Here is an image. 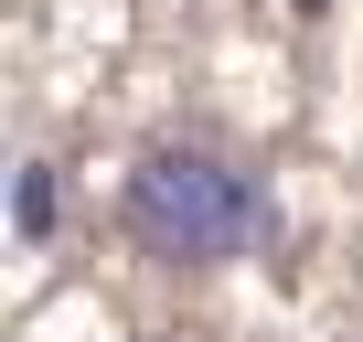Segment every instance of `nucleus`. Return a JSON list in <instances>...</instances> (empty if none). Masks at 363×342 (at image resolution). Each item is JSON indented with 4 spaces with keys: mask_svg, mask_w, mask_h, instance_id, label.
Here are the masks:
<instances>
[{
    "mask_svg": "<svg viewBox=\"0 0 363 342\" xmlns=\"http://www.w3.org/2000/svg\"><path fill=\"white\" fill-rule=\"evenodd\" d=\"M118 225L150 267H235L267 246L278 204L257 171H235L225 150L203 139H150L139 171H128V193H118Z\"/></svg>",
    "mask_w": 363,
    "mask_h": 342,
    "instance_id": "obj_1",
    "label": "nucleus"
},
{
    "mask_svg": "<svg viewBox=\"0 0 363 342\" xmlns=\"http://www.w3.org/2000/svg\"><path fill=\"white\" fill-rule=\"evenodd\" d=\"M11 214H22V236H54V171H43V160L22 171V204H11Z\"/></svg>",
    "mask_w": 363,
    "mask_h": 342,
    "instance_id": "obj_2",
    "label": "nucleus"
},
{
    "mask_svg": "<svg viewBox=\"0 0 363 342\" xmlns=\"http://www.w3.org/2000/svg\"><path fill=\"white\" fill-rule=\"evenodd\" d=\"M299 11H331V0H299Z\"/></svg>",
    "mask_w": 363,
    "mask_h": 342,
    "instance_id": "obj_3",
    "label": "nucleus"
}]
</instances>
